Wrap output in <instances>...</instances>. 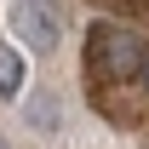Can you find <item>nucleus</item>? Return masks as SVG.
<instances>
[{"label":"nucleus","mask_w":149,"mask_h":149,"mask_svg":"<svg viewBox=\"0 0 149 149\" xmlns=\"http://www.w3.org/2000/svg\"><path fill=\"white\" fill-rule=\"evenodd\" d=\"M23 92V63L12 52H0V97H17Z\"/></svg>","instance_id":"nucleus-4"},{"label":"nucleus","mask_w":149,"mask_h":149,"mask_svg":"<svg viewBox=\"0 0 149 149\" xmlns=\"http://www.w3.org/2000/svg\"><path fill=\"white\" fill-rule=\"evenodd\" d=\"M0 149H12V143H6V138H0Z\"/></svg>","instance_id":"nucleus-6"},{"label":"nucleus","mask_w":149,"mask_h":149,"mask_svg":"<svg viewBox=\"0 0 149 149\" xmlns=\"http://www.w3.org/2000/svg\"><path fill=\"white\" fill-rule=\"evenodd\" d=\"M12 35H17L29 52H57L63 29H57L52 6H40V0H17V6H12Z\"/></svg>","instance_id":"nucleus-2"},{"label":"nucleus","mask_w":149,"mask_h":149,"mask_svg":"<svg viewBox=\"0 0 149 149\" xmlns=\"http://www.w3.org/2000/svg\"><path fill=\"white\" fill-rule=\"evenodd\" d=\"M143 86H149V63H143Z\"/></svg>","instance_id":"nucleus-5"},{"label":"nucleus","mask_w":149,"mask_h":149,"mask_svg":"<svg viewBox=\"0 0 149 149\" xmlns=\"http://www.w3.org/2000/svg\"><path fill=\"white\" fill-rule=\"evenodd\" d=\"M23 120H29V132H46V138H52V132H57V120H63V109H57V97L40 86L35 97H23Z\"/></svg>","instance_id":"nucleus-3"},{"label":"nucleus","mask_w":149,"mask_h":149,"mask_svg":"<svg viewBox=\"0 0 149 149\" xmlns=\"http://www.w3.org/2000/svg\"><path fill=\"white\" fill-rule=\"evenodd\" d=\"M40 6H52V0H40Z\"/></svg>","instance_id":"nucleus-7"},{"label":"nucleus","mask_w":149,"mask_h":149,"mask_svg":"<svg viewBox=\"0 0 149 149\" xmlns=\"http://www.w3.org/2000/svg\"><path fill=\"white\" fill-rule=\"evenodd\" d=\"M143 63H149V52H143L138 35L115 29V23H97V29H92V74L126 80V74H143Z\"/></svg>","instance_id":"nucleus-1"}]
</instances>
